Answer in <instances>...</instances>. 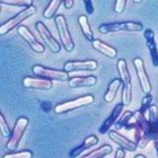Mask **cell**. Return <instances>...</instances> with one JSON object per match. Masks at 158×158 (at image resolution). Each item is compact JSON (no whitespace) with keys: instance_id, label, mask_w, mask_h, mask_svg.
<instances>
[{"instance_id":"1","label":"cell","mask_w":158,"mask_h":158,"mask_svg":"<svg viewBox=\"0 0 158 158\" xmlns=\"http://www.w3.org/2000/svg\"><path fill=\"white\" fill-rule=\"evenodd\" d=\"M118 72L120 74L121 80L123 82L122 89V103L125 106L130 105L132 99V83L131 76L128 71L127 61L123 58H120L117 62Z\"/></svg>"},{"instance_id":"2","label":"cell","mask_w":158,"mask_h":158,"mask_svg":"<svg viewBox=\"0 0 158 158\" xmlns=\"http://www.w3.org/2000/svg\"><path fill=\"white\" fill-rule=\"evenodd\" d=\"M99 32L103 35L118 33V32H139L143 30V25L138 22L126 21L102 24L98 28Z\"/></svg>"},{"instance_id":"3","label":"cell","mask_w":158,"mask_h":158,"mask_svg":"<svg viewBox=\"0 0 158 158\" xmlns=\"http://www.w3.org/2000/svg\"><path fill=\"white\" fill-rule=\"evenodd\" d=\"M95 98L91 94H88V95H84L81 97H78L76 99H73V100H69L66 102H63L58 104L54 108V112L57 115H61V114L70 112L73 110H76L79 108H83V107H87L94 102Z\"/></svg>"},{"instance_id":"4","label":"cell","mask_w":158,"mask_h":158,"mask_svg":"<svg viewBox=\"0 0 158 158\" xmlns=\"http://www.w3.org/2000/svg\"><path fill=\"white\" fill-rule=\"evenodd\" d=\"M54 23H56V26L59 35V39H60L63 48L66 52H71L74 49V43L71 38L70 32H69L65 17L63 15H57V16L54 17Z\"/></svg>"},{"instance_id":"5","label":"cell","mask_w":158,"mask_h":158,"mask_svg":"<svg viewBox=\"0 0 158 158\" xmlns=\"http://www.w3.org/2000/svg\"><path fill=\"white\" fill-rule=\"evenodd\" d=\"M36 12H37V8L33 6V5L26 7L21 12H19L15 17L8 20L7 22H5L0 26V36H4V35L8 34L11 30L16 28L19 24H21L25 20H27L28 18L32 17L33 15L36 14Z\"/></svg>"},{"instance_id":"6","label":"cell","mask_w":158,"mask_h":158,"mask_svg":"<svg viewBox=\"0 0 158 158\" xmlns=\"http://www.w3.org/2000/svg\"><path fill=\"white\" fill-rule=\"evenodd\" d=\"M133 118L135 122L142 128L144 137L148 140H156L158 139V123H151L145 118V114H142L139 111L133 113Z\"/></svg>"},{"instance_id":"7","label":"cell","mask_w":158,"mask_h":158,"mask_svg":"<svg viewBox=\"0 0 158 158\" xmlns=\"http://www.w3.org/2000/svg\"><path fill=\"white\" fill-rule=\"evenodd\" d=\"M28 125H29V120L25 117H20L16 121L14 126V130L11 132V135H10L8 142L6 143V148L8 150L14 151L17 149L19 142L21 140Z\"/></svg>"},{"instance_id":"8","label":"cell","mask_w":158,"mask_h":158,"mask_svg":"<svg viewBox=\"0 0 158 158\" xmlns=\"http://www.w3.org/2000/svg\"><path fill=\"white\" fill-rule=\"evenodd\" d=\"M32 71L36 76L49 79V80H57V81H66L69 80V72L65 70H56V69L48 68L43 65H34Z\"/></svg>"},{"instance_id":"9","label":"cell","mask_w":158,"mask_h":158,"mask_svg":"<svg viewBox=\"0 0 158 158\" xmlns=\"http://www.w3.org/2000/svg\"><path fill=\"white\" fill-rule=\"evenodd\" d=\"M133 67L135 69V73L137 75L138 82L141 87V90L144 94H148L151 92V83L148 77V74L145 70L144 62L140 57H135L133 59Z\"/></svg>"},{"instance_id":"10","label":"cell","mask_w":158,"mask_h":158,"mask_svg":"<svg viewBox=\"0 0 158 158\" xmlns=\"http://www.w3.org/2000/svg\"><path fill=\"white\" fill-rule=\"evenodd\" d=\"M36 30L39 33L40 37H41L44 41V43L46 44V46L49 48V51L53 53H57L60 52V49H61L60 44L53 38V36L51 34V32L48 31V29L44 26V23L38 22L36 24Z\"/></svg>"},{"instance_id":"11","label":"cell","mask_w":158,"mask_h":158,"mask_svg":"<svg viewBox=\"0 0 158 158\" xmlns=\"http://www.w3.org/2000/svg\"><path fill=\"white\" fill-rule=\"evenodd\" d=\"M98 68V62L94 59L87 60H71L67 61L63 66V70L71 71H94Z\"/></svg>"},{"instance_id":"12","label":"cell","mask_w":158,"mask_h":158,"mask_svg":"<svg viewBox=\"0 0 158 158\" xmlns=\"http://www.w3.org/2000/svg\"><path fill=\"white\" fill-rule=\"evenodd\" d=\"M17 32L19 34V36L29 44L30 48H31L34 52H36L38 53H42L44 52V47L38 41L36 37L34 36L32 32L30 31L26 26H20L17 30Z\"/></svg>"},{"instance_id":"13","label":"cell","mask_w":158,"mask_h":158,"mask_svg":"<svg viewBox=\"0 0 158 158\" xmlns=\"http://www.w3.org/2000/svg\"><path fill=\"white\" fill-rule=\"evenodd\" d=\"M23 86L27 89H36V90H49L52 88V80L42 77L27 76L23 79Z\"/></svg>"},{"instance_id":"14","label":"cell","mask_w":158,"mask_h":158,"mask_svg":"<svg viewBox=\"0 0 158 158\" xmlns=\"http://www.w3.org/2000/svg\"><path fill=\"white\" fill-rule=\"evenodd\" d=\"M143 37L145 39V44L150 53V57L152 60V64L155 67H158V48L155 42L154 32L150 29H146L143 33Z\"/></svg>"},{"instance_id":"15","label":"cell","mask_w":158,"mask_h":158,"mask_svg":"<svg viewBox=\"0 0 158 158\" xmlns=\"http://www.w3.org/2000/svg\"><path fill=\"white\" fill-rule=\"evenodd\" d=\"M108 135H109V138H110L111 140H113V142H115L117 145L123 148L125 150L131 151V152L136 150V148H137L136 143L130 140L128 138H127L125 135H121V133L118 132L117 131H109Z\"/></svg>"},{"instance_id":"16","label":"cell","mask_w":158,"mask_h":158,"mask_svg":"<svg viewBox=\"0 0 158 158\" xmlns=\"http://www.w3.org/2000/svg\"><path fill=\"white\" fill-rule=\"evenodd\" d=\"M123 107H125V105H123V103H118L117 105L114 107L111 114L109 115V117L106 118V120L104 121L102 126L100 127V128H99L100 133L105 135L106 132L110 131V128L115 125V123L118 121V118L121 117V114L123 110Z\"/></svg>"},{"instance_id":"17","label":"cell","mask_w":158,"mask_h":158,"mask_svg":"<svg viewBox=\"0 0 158 158\" xmlns=\"http://www.w3.org/2000/svg\"><path fill=\"white\" fill-rule=\"evenodd\" d=\"M98 79L94 75L88 76H76L68 80V86L70 88H82V87H92L97 84Z\"/></svg>"},{"instance_id":"18","label":"cell","mask_w":158,"mask_h":158,"mask_svg":"<svg viewBox=\"0 0 158 158\" xmlns=\"http://www.w3.org/2000/svg\"><path fill=\"white\" fill-rule=\"evenodd\" d=\"M92 43V48L95 49V51L99 52L100 53L104 54L105 56L111 58V59H114L118 56V51L115 48L111 47L110 44H108L106 43H104L101 40H94Z\"/></svg>"},{"instance_id":"19","label":"cell","mask_w":158,"mask_h":158,"mask_svg":"<svg viewBox=\"0 0 158 158\" xmlns=\"http://www.w3.org/2000/svg\"><path fill=\"white\" fill-rule=\"evenodd\" d=\"M98 142H99V138L96 135H92L90 136H88V137L85 138V139H84V141L81 143L80 145H78L75 148H73V149L70 152H69V156H71V157H77L79 155H81V153L84 150L89 149V148H91L93 146L97 145Z\"/></svg>"},{"instance_id":"20","label":"cell","mask_w":158,"mask_h":158,"mask_svg":"<svg viewBox=\"0 0 158 158\" xmlns=\"http://www.w3.org/2000/svg\"><path fill=\"white\" fill-rule=\"evenodd\" d=\"M123 86V82L121 80V78H116L113 79L110 82V84L108 85V88L105 92V95H104V100L106 103H112L117 97V94L120 90V88Z\"/></svg>"},{"instance_id":"21","label":"cell","mask_w":158,"mask_h":158,"mask_svg":"<svg viewBox=\"0 0 158 158\" xmlns=\"http://www.w3.org/2000/svg\"><path fill=\"white\" fill-rule=\"evenodd\" d=\"M78 24H79V27H80V30L83 34V36L85 37V39L89 42H93L94 40V33L92 31V28L90 26L88 21V18L85 15H81L79 16L78 18Z\"/></svg>"},{"instance_id":"22","label":"cell","mask_w":158,"mask_h":158,"mask_svg":"<svg viewBox=\"0 0 158 158\" xmlns=\"http://www.w3.org/2000/svg\"><path fill=\"white\" fill-rule=\"evenodd\" d=\"M112 151H113V148L111 145L104 144L99 148H97V149L83 155V157L84 158H101V157H105L109 154H111Z\"/></svg>"},{"instance_id":"23","label":"cell","mask_w":158,"mask_h":158,"mask_svg":"<svg viewBox=\"0 0 158 158\" xmlns=\"http://www.w3.org/2000/svg\"><path fill=\"white\" fill-rule=\"evenodd\" d=\"M61 2H63V0H51V2L48 3L47 8L44 9V11L43 13V16L46 19H52L56 16V14L57 12V10L60 6Z\"/></svg>"},{"instance_id":"24","label":"cell","mask_w":158,"mask_h":158,"mask_svg":"<svg viewBox=\"0 0 158 158\" xmlns=\"http://www.w3.org/2000/svg\"><path fill=\"white\" fill-rule=\"evenodd\" d=\"M133 118V113L131 111H127L123 114V115L118 118V121L115 123V127L116 130H122V128L126 127V126L127 125L128 123L131 122V120Z\"/></svg>"},{"instance_id":"25","label":"cell","mask_w":158,"mask_h":158,"mask_svg":"<svg viewBox=\"0 0 158 158\" xmlns=\"http://www.w3.org/2000/svg\"><path fill=\"white\" fill-rule=\"evenodd\" d=\"M0 3L13 5V6L29 7L33 5V0H0Z\"/></svg>"},{"instance_id":"26","label":"cell","mask_w":158,"mask_h":158,"mask_svg":"<svg viewBox=\"0 0 158 158\" xmlns=\"http://www.w3.org/2000/svg\"><path fill=\"white\" fill-rule=\"evenodd\" d=\"M152 101H153V97L150 93L148 94H145V96L143 97V99L141 100V105H140V108H139V112H141L142 114H145L149 107L152 105Z\"/></svg>"},{"instance_id":"27","label":"cell","mask_w":158,"mask_h":158,"mask_svg":"<svg viewBox=\"0 0 158 158\" xmlns=\"http://www.w3.org/2000/svg\"><path fill=\"white\" fill-rule=\"evenodd\" d=\"M0 132L4 137H8L11 135V131L8 126V123L5 120L4 116L2 115V113L0 112Z\"/></svg>"},{"instance_id":"28","label":"cell","mask_w":158,"mask_h":158,"mask_svg":"<svg viewBox=\"0 0 158 158\" xmlns=\"http://www.w3.org/2000/svg\"><path fill=\"white\" fill-rule=\"evenodd\" d=\"M4 158H32L33 153L29 150H23L20 152H14V153H7L3 156Z\"/></svg>"},{"instance_id":"29","label":"cell","mask_w":158,"mask_h":158,"mask_svg":"<svg viewBox=\"0 0 158 158\" xmlns=\"http://www.w3.org/2000/svg\"><path fill=\"white\" fill-rule=\"evenodd\" d=\"M148 121L151 123H158V108L156 105H152L148 109Z\"/></svg>"},{"instance_id":"30","label":"cell","mask_w":158,"mask_h":158,"mask_svg":"<svg viewBox=\"0 0 158 158\" xmlns=\"http://www.w3.org/2000/svg\"><path fill=\"white\" fill-rule=\"evenodd\" d=\"M127 0H116L114 5V11L117 14H122L126 10Z\"/></svg>"},{"instance_id":"31","label":"cell","mask_w":158,"mask_h":158,"mask_svg":"<svg viewBox=\"0 0 158 158\" xmlns=\"http://www.w3.org/2000/svg\"><path fill=\"white\" fill-rule=\"evenodd\" d=\"M84 2V6H85V10L88 15H93L94 13V7H93V3L92 0H83Z\"/></svg>"},{"instance_id":"32","label":"cell","mask_w":158,"mask_h":158,"mask_svg":"<svg viewBox=\"0 0 158 158\" xmlns=\"http://www.w3.org/2000/svg\"><path fill=\"white\" fill-rule=\"evenodd\" d=\"M126 157V152L125 149L122 147H120L116 151V154H115V158H125Z\"/></svg>"},{"instance_id":"33","label":"cell","mask_w":158,"mask_h":158,"mask_svg":"<svg viewBox=\"0 0 158 158\" xmlns=\"http://www.w3.org/2000/svg\"><path fill=\"white\" fill-rule=\"evenodd\" d=\"M63 4L66 9H71L73 7L74 0H63Z\"/></svg>"},{"instance_id":"34","label":"cell","mask_w":158,"mask_h":158,"mask_svg":"<svg viewBox=\"0 0 158 158\" xmlns=\"http://www.w3.org/2000/svg\"><path fill=\"white\" fill-rule=\"evenodd\" d=\"M153 144H154V148H155L156 153H157V156H158V139L153 140Z\"/></svg>"},{"instance_id":"35","label":"cell","mask_w":158,"mask_h":158,"mask_svg":"<svg viewBox=\"0 0 158 158\" xmlns=\"http://www.w3.org/2000/svg\"><path fill=\"white\" fill-rule=\"evenodd\" d=\"M135 158H145V155H143V154H137L135 156Z\"/></svg>"},{"instance_id":"36","label":"cell","mask_w":158,"mask_h":158,"mask_svg":"<svg viewBox=\"0 0 158 158\" xmlns=\"http://www.w3.org/2000/svg\"><path fill=\"white\" fill-rule=\"evenodd\" d=\"M135 3H141L142 2V0H132Z\"/></svg>"},{"instance_id":"37","label":"cell","mask_w":158,"mask_h":158,"mask_svg":"<svg viewBox=\"0 0 158 158\" xmlns=\"http://www.w3.org/2000/svg\"><path fill=\"white\" fill-rule=\"evenodd\" d=\"M0 11H1V8H0Z\"/></svg>"}]
</instances>
